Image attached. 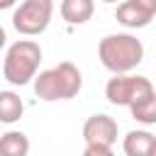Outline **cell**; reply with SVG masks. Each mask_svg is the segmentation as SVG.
<instances>
[{
    "label": "cell",
    "mask_w": 156,
    "mask_h": 156,
    "mask_svg": "<svg viewBox=\"0 0 156 156\" xmlns=\"http://www.w3.org/2000/svg\"><path fill=\"white\" fill-rule=\"evenodd\" d=\"M98 58L107 71H112L115 76H122L134 71L144 61V44L129 32L107 34L98 44Z\"/></svg>",
    "instance_id": "obj_1"
},
{
    "label": "cell",
    "mask_w": 156,
    "mask_h": 156,
    "mask_svg": "<svg viewBox=\"0 0 156 156\" xmlns=\"http://www.w3.org/2000/svg\"><path fill=\"white\" fill-rule=\"evenodd\" d=\"M80 88H83V73L71 61H61L34 76V93L46 102L71 100L80 93Z\"/></svg>",
    "instance_id": "obj_2"
},
{
    "label": "cell",
    "mask_w": 156,
    "mask_h": 156,
    "mask_svg": "<svg viewBox=\"0 0 156 156\" xmlns=\"http://www.w3.org/2000/svg\"><path fill=\"white\" fill-rule=\"evenodd\" d=\"M41 63V46L34 39H17L7 46L5 61H2V76L12 85H27L34 80Z\"/></svg>",
    "instance_id": "obj_3"
},
{
    "label": "cell",
    "mask_w": 156,
    "mask_h": 156,
    "mask_svg": "<svg viewBox=\"0 0 156 156\" xmlns=\"http://www.w3.org/2000/svg\"><path fill=\"white\" fill-rule=\"evenodd\" d=\"M154 93H156V88L146 76H132V73L115 76L105 85V98L112 105H122V107H132Z\"/></svg>",
    "instance_id": "obj_4"
},
{
    "label": "cell",
    "mask_w": 156,
    "mask_h": 156,
    "mask_svg": "<svg viewBox=\"0 0 156 156\" xmlns=\"http://www.w3.org/2000/svg\"><path fill=\"white\" fill-rule=\"evenodd\" d=\"M54 15V0H22L12 12V27L24 37L41 34Z\"/></svg>",
    "instance_id": "obj_5"
},
{
    "label": "cell",
    "mask_w": 156,
    "mask_h": 156,
    "mask_svg": "<svg viewBox=\"0 0 156 156\" xmlns=\"http://www.w3.org/2000/svg\"><path fill=\"white\" fill-rule=\"evenodd\" d=\"M117 134H119L117 122L110 115H102V112L90 115L83 124L85 146H107V149H112V144L117 141Z\"/></svg>",
    "instance_id": "obj_6"
},
{
    "label": "cell",
    "mask_w": 156,
    "mask_h": 156,
    "mask_svg": "<svg viewBox=\"0 0 156 156\" xmlns=\"http://www.w3.org/2000/svg\"><path fill=\"white\" fill-rule=\"evenodd\" d=\"M95 12V0H61V20L68 24H85Z\"/></svg>",
    "instance_id": "obj_7"
},
{
    "label": "cell",
    "mask_w": 156,
    "mask_h": 156,
    "mask_svg": "<svg viewBox=\"0 0 156 156\" xmlns=\"http://www.w3.org/2000/svg\"><path fill=\"white\" fill-rule=\"evenodd\" d=\"M154 141H156V136L151 132H146V129H132L122 139V149H124L127 156H149Z\"/></svg>",
    "instance_id": "obj_8"
},
{
    "label": "cell",
    "mask_w": 156,
    "mask_h": 156,
    "mask_svg": "<svg viewBox=\"0 0 156 156\" xmlns=\"http://www.w3.org/2000/svg\"><path fill=\"white\" fill-rule=\"evenodd\" d=\"M115 20H117L122 27H127V29H141V27H146L154 17H149L146 12H141L139 7H134L129 0H122V2L117 5V10H115Z\"/></svg>",
    "instance_id": "obj_9"
},
{
    "label": "cell",
    "mask_w": 156,
    "mask_h": 156,
    "mask_svg": "<svg viewBox=\"0 0 156 156\" xmlns=\"http://www.w3.org/2000/svg\"><path fill=\"white\" fill-rule=\"evenodd\" d=\"M29 154V136L24 132L10 129L0 134V156H27Z\"/></svg>",
    "instance_id": "obj_10"
},
{
    "label": "cell",
    "mask_w": 156,
    "mask_h": 156,
    "mask_svg": "<svg viewBox=\"0 0 156 156\" xmlns=\"http://www.w3.org/2000/svg\"><path fill=\"white\" fill-rule=\"evenodd\" d=\"M24 112V102L17 93L12 90H0V122L2 124H15Z\"/></svg>",
    "instance_id": "obj_11"
},
{
    "label": "cell",
    "mask_w": 156,
    "mask_h": 156,
    "mask_svg": "<svg viewBox=\"0 0 156 156\" xmlns=\"http://www.w3.org/2000/svg\"><path fill=\"white\" fill-rule=\"evenodd\" d=\"M129 112H132V117L139 124H146V127L156 124V93L149 95V98H144V100H139L136 105H132Z\"/></svg>",
    "instance_id": "obj_12"
},
{
    "label": "cell",
    "mask_w": 156,
    "mask_h": 156,
    "mask_svg": "<svg viewBox=\"0 0 156 156\" xmlns=\"http://www.w3.org/2000/svg\"><path fill=\"white\" fill-rule=\"evenodd\" d=\"M134 7H139L141 12H146L149 17H156V0H129Z\"/></svg>",
    "instance_id": "obj_13"
},
{
    "label": "cell",
    "mask_w": 156,
    "mask_h": 156,
    "mask_svg": "<svg viewBox=\"0 0 156 156\" xmlns=\"http://www.w3.org/2000/svg\"><path fill=\"white\" fill-rule=\"evenodd\" d=\"M83 156H115V154H112V149H107V146H85Z\"/></svg>",
    "instance_id": "obj_14"
},
{
    "label": "cell",
    "mask_w": 156,
    "mask_h": 156,
    "mask_svg": "<svg viewBox=\"0 0 156 156\" xmlns=\"http://www.w3.org/2000/svg\"><path fill=\"white\" fill-rule=\"evenodd\" d=\"M15 5H17V0H0V10H10Z\"/></svg>",
    "instance_id": "obj_15"
},
{
    "label": "cell",
    "mask_w": 156,
    "mask_h": 156,
    "mask_svg": "<svg viewBox=\"0 0 156 156\" xmlns=\"http://www.w3.org/2000/svg\"><path fill=\"white\" fill-rule=\"evenodd\" d=\"M5 41H7V34H5V29H2V27H0V49H2V46H5Z\"/></svg>",
    "instance_id": "obj_16"
},
{
    "label": "cell",
    "mask_w": 156,
    "mask_h": 156,
    "mask_svg": "<svg viewBox=\"0 0 156 156\" xmlns=\"http://www.w3.org/2000/svg\"><path fill=\"white\" fill-rule=\"evenodd\" d=\"M149 156H156V141H154V146H151V154Z\"/></svg>",
    "instance_id": "obj_17"
},
{
    "label": "cell",
    "mask_w": 156,
    "mask_h": 156,
    "mask_svg": "<svg viewBox=\"0 0 156 156\" xmlns=\"http://www.w3.org/2000/svg\"><path fill=\"white\" fill-rule=\"evenodd\" d=\"M102 2H117V0H102Z\"/></svg>",
    "instance_id": "obj_18"
}]
</instances>
